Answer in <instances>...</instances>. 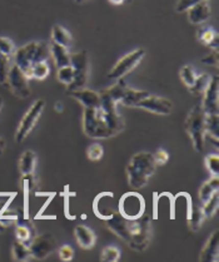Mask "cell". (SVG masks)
<instances>
[{"instance_id":"1","label":"cell","mask_w":219,"mask_h":262,"mask_svg":"<svg viewBox=\"0 0 219 262\" xmlns=\"http://www.w3.org/2000/svg\"><path fill=\"white\" fill-rule=\"evenodd\" d=\"M105 222L107 227L126 244H128L130 249L140 252L148 247L152 237V227L151 217L145 213L139 219L127 220L119 212H115L112 219Z\"/></svg>"},{"instance_id":"2","label":"cell","mask_w":219,"mask_h":262,"mask_svg":"<svg viewBox=\"0 0 219 262\" xmlns=\"http://www.w3.org/2000/svg\"><path fill=\"white\" fill-rule=\"evenodd\" d=\"M129 186L135 191L145 187L149 177L154 174L155 163L153 155L149 152H139L134 155L126 168Z\"/></svg>"},{"instance_id":"3","label":"cell","mask_w":219,"mask_h":262,"mask_svg":"<svg viewBox=\"0 0 219 262\" xmlns=\"http://www.w3.org/2000/svg\"><path fill=\"white\" fill-rule=\"evenodd\" d=\"M206 116L202 103H198L190 110L184 122V128L192 139L193 147L197 152H202L204 149L206 142Z\"/></svg>"},{"instance_id":"4","label":"cell","mask_w":219,"mask_h":262,"mask_svg":"<svg viewBox=\"0 0 219 262\" xmlns=\"http://www.w3.org/2000/svg\"><path fill=\"white\" fill-rule=\"evenodd\" d=\"M83 129L89 138L107 139L114 137V133L108 127L101 107L84 108L83 114Z\"/></svg>"},{"instance_id":"5","label":"cell","mask_w":219,"mask_h":262,"mask_svg":"<svg viewBox=\"0 0 219 262\" xmlns=\"http://www.w3.org/2000/svg\"><path fill=\"white\" fill-rule=\"evenodd\" d=\"M70 66L74 69V79L66 88V93L87 87L89 79V59L87 50L70 54Z\"/></svg>"},{"instance_id":"6","label":"cell","mask_w":219,"mask_h":262,"mask_svg":"<svg viewBox=\"0 0 219 262\" xmlns=\"http://www.w3.org/2000/svg\"><path fill=\"white\" fill-rule=\"evenodd\" d=\"M118 212L127 220L139 219L145 211V200L139 192L130 191L120 197L118 203Z\"/></svg>"},{"instance_id":"7","label":"cell","mask_w":219,"mask_h":262,"mask_svg":"<svg viewBox=\"0 0 219 262\" xmlns=\"http://www.w3.org/2000/svg\"><path fill=\"white\" fill-rule=\"evenodd\" d=\"M99 96H101V110L102 112H103L105 122H107L110 130L114 133V136H116L118 133H120L121 130L124 129V125H126V123H124V118L119 114L118 111H116L118 103H116L113 98H110L105 91L101 92Z\"/></svg>"},{"instance_id":"8","label":"cell","mask_w":219,"mask_h":262,"mask_svg":"<svg viewBox=\"0 0 219 262\" xmlns=\"http://www.w3.org/2000/svg\"><path fill=\"white\" fill-rule=\"evenodd\" d=\"M44 108H45V102L43 99H38L33 103L32 107L28 110L26 116L21 119L20 124H19L18 130L15 133V141L18 143H21V142L26 139L29 133L32 132L34 125L37 124L38 119L40 118L41 113H43Z\"/></svg>"},{"instance_id":"9","label":"cell","mask_w":219,"mask_h":262,"mask_svg":"<svg viewBox=\"0 0 219 262\" xmlns=\"http://www.w3.org/2000/svg\"><path fill=\"white\" fill-rule=\"evenodd\" d=\"M144 55H145V50L144 49H135L133 52L128 53V54L124 55L123 58H120L116 62L112 71L108 74V78L110 80L121 79L124 75L130 73L138 64L142 62Z\"/></svg>"},{"instance_id":"10","label":"cell","mask_w":219,"mask_h":262,"mask_svg":"<svg viewBox=\"0 0 219 262\" xmlns=\"http://www.w3.org/2000/svg\"><path fill=\"white\" fill-rule=\"evenodd\" d=\"M5 84L9 87L14 96L18 97V98L26 99L32 94L27 75L24 74L15 64H13L12 68H10Z\"/></svg>"},{"instance_id":"11","label":"cell","mask_w":219,"mask_h":262,"mask_svg":"<svg viewBox=\"0 0 219 262\" xmlns=\"http://www.w3.org/2000/svg\"><path fill=\"white\" fill-rule=\"evenodd\" d=\"M58 245L54 236L52 233H43L37 235L33 241L29 244V250L32 253V257L35 260H44L48 257L51 253L57 250Z\"/></svg>"},{"instance_id":"12","label":"cell","mask_w":219,"mask_h":262,"mask_svg":"<svg viewBox=\"0 0 219 262\" xmlns=\"http://www.w3.org/2000/svg\"><path fill=\"white\" fill-rule=\"evenodd\" d=\"M135 107L143 108L148 112L159 114V116H168L173 112V103L171 100L163 98V97L153 96L151 93H148L142 100H139Z\"/></svg>"},{"instance_id":"13","label":"cell","mask_w":219,"mask_h":262,"mask_svg":"<svg viewBox=\"0 0 219 262\" xmlns=\"http://www.w3.org/2000/svg\"><path fill=\"white\" fill-rule=\"evenodd\" d=\"M37 48V41L28 43L27 46L21 47L14 53V64L27 75L29 79L30 73H32V66L34 63V53Z\"/></svg>"},{"instance_id":"14","label":"cell","mask_w":219,"mask_h":262,"mask_svg":"<svg viewBox=\"0 0 219 262\" xmlns=\"http://www.w3.org/2000/svg\"><path fill=\"white\" fill-rule=\"evenodd\" d=\"M203 107L204 112L207 114H219V78L212 77L209 85L203 93Z\"/></svg>"},{"instance_id":"15","label":"cell","mask_w":219,"mask_h":262,"mask_svg":"<svg viewBox=\"0 0 219 262\" xmlns=\"http://www.w3.org/2000/svg\"><path fill=\"white\" fill-rule=\"evenodd\" d=\"M16 227H15V237L18 241L23 242L29 246L33 238L37 236V230H35L34 225L29 219H26L23 214H18L16 216Z\"/></svg>"},{"instance_id":"16","label":"cell","mask_w":219,"mask_h":262,"mask_svg":"<svg viewBox=\"0 0 219 262\" xmlns=\"http://www.w3.org/2000/svg\"><path fill=\"white\" fill-rule=\"evenodd\" d=\"M68 94L73 97L74 99H77L84 108L101 107V96H99V93L90 91V89H78V91L68 92Z\"/></svg>"},{"instance_id":"17","label":"cell","mask_w":219,"mask_h":262,"mask_svg":"<svg viewBox=\"0 0 219 262\" xmlns=\"http://www.w3.org/2000/svg\"><path fill=\"white\" fill-rule=\"evenodd\" d=\"M199 260L202 262H218L219 260V232L215 230L208 238L202 250Z\"/></svg>"},{"instance_id":"18","label":"cell","mask_w":219,"mask_h":262,"mask_svg":"<svg viewBox=\"0 0 219 262\" xmlns=\"http://www.w3.org/2000/svg\"><path fill=\"white\" fill-rule=\"evenodd\" d=\"M212 15V8L208 0L198 3L188 9V19L192 24H203Z\"/></svg>"},{"instance_id":"19","label":"cell","mask_w":219,"mask_h":262,"mask_svg":"<svg viewBox=\"0 0 219 262\" xmlns=\"http://www.w3.org/2000/svg\"><path fill=\"white\" fill-rule=\"evenodd\" d=\"M74 235H76L78 245H79L82 249L89 250L95 245V233H94L89 227H87V226L78 225L77 227L74 228Z\"/></svg>"},{"instance_id":"20","label":"cell","mask_w":219,"mask_h":262,"mask_svg":"<svg viewBox=\"0 0 219 262\" xmlns=\"http://www.w3.org/2000/svg\"><path fill=\"white\" fill-rule=\"evenodd\" d=\"M51 55L53 57V59H54L57 68L70 66V53H69V49L65 48V47L59 46V44L52 41Z\"/></svg>"},{"instance_id":"21","label":"cell","mask_w":219,"mask_h":262,"mask_svg":"<svg viewBox=\"0 0 219 262\" xmlns=\"http://www.w3.org/2000/svg\"><path fill=\"white\" fill-rule=\"evenodd\" d=\"M197 38L202 44L212 50H218V34L213 28L203 27L197 32Z\"/></svg>"},{"instance_id":"22","label":"cell","mask_w":219,"mask_h":262,"mask_svg":"<svg viewBox=\"0 0 219 262\" xmlns=\"http://www.w3.org/2000/svg\"><path fill=\"white\" fill-rule=\"evenodd\" d=\"M206 220L207 219H206V216H204L202 206L192 205L190 212L187 216V221H188V226H189V230L193 231V232L199 231L201 230L202 226H203Z\"/></svg>"},{"instance_id":"23","label":"cell","mask_w":219,"mask_h":262,"mask_svg":"<svg viewBox=\"0 0 219 262\" xmlns=\"http://www.w3.org/2000/svg\"><path fill=\"white\" fill-rule=\"evenodd\" d=\"M52 38L53 41L59 46L65 47V48H70L71 44H73V37L70 35V33L65 29L64 27L59 24H55L52 29Z\"/></svg>"},{"instance_id":"24","label":"cell","mask_w":219,"mask_h":262,"mask_svg":"<svg viewBox=\"0 0 219 262\" xmlns=\"http://www.w3.org/2000/svg\"><path fill=\"white\" fill-rule=\"evenodd\" d=\"M37 164V155L33 150H26L19 160V171L21 176L34 173Z\"/></svg>"},{"instance_id":"25","label":"cell","mask_w":219,"mask_h":262,"mask_svg":"<svg viewBox=\"0 0 219 262\" xmlns=\"http://www.w3.org/2000/svg\"><path fill=\"white\" fill-rule=\"evenodd\" d=\"M219 188V180L218 176H212L209 181H207L206 183H203L201 189H199V201H201L202 205L207 202L210 197L214 193H217Z\"/></svg>"},{"instance_id":"26","label":"cell","mask_w":219,"mask_h":262,"mask_svg":"<svg viewBox=\"0 0 219 262\" xmlns=\"http://www.w3.org/2000/svg\"><path fill=\"white\" fill-rule=\"evenodd\" d=\"M148 93L149 92L147 91H137V89L128 88L126 93H124L120 103L123 105H126V107H135L137 103L139 102V100H142Z\"/></svg>"},{"instance_id":"27","label":"cell","mask_w":219,"mask_h":262,"mask_svg":"<svg viewBox=\"0 0 219 262\" xmlns=\"http://www.w3.org/2000/svg\"><path fill=\"white\" fill-rule=\"evenodd\" d=\"M210 79H212V77L207 73L198 75L196 80H194V84L189 88L190 93L194 94V96H203V93L206 92L208 85H209Z\"/></svg>"},{"instance_id":"28","label":"cell","mask_w":219,"mask_h":262,"mask_svg":"<svg viewBox=\"0 0 219 262\" xmlns=\"http://www.w3.org/2000/svg\"><path fill=\"white\" fill-rule=\"evenodd\" d=\"M219 116L218 114H207L206 116V137L214 139L218 142L219 130Z\"/></svg>"},{"instance_id":"29","label":"cell","mask_w":219,"mask_h":262,"mask_svg":"<svg viewBox=\"0 0 219 262\" xmlns=\"http://www.w3.org/2000/svg\"><path fill=\"white\" fill-rule=\"evenodd\" d=\"M13 257L15 261H28L32 257L29 246L16 239L13 245Z\"/></svg>"},{"instance_id":"30","label":"cell","mask_w":219,"mask_h":262,"mask_svg":"<svg viewBox=\"0 0 219 262\" xmlns=\"http://www.w3.org/2000/svg\"><path fill=\"white\" fill-rule=\"evenodd\" d=\"M93 211H94V214H95L98 219L103 220V221H107V220L112 219L113 214L115 213L114 211L110 210V208H107V210H104L103 206H102V193H99L98 196L95 197V200H94Z\"/></svg>"},{"instance_id":"31","label":"cell","mask_w":219,"mask_h":262,"mask_svg":"<svg viewBox=\"0 0 219 262\" xmlns=\"http://www.w3.org/2000/svg\"><path fill=\"white\" fill-rule=\"evenodd\" d=\"M51 57V44H48L46 41H37V48H35L34 53V63L46 62Z\"/></svg>"},{"instance_id":"32","label":"cell","mask_w":219,"mask_h":262,"mask_svg":"<svg viewBox=\"0 0 219 262\" xmlns=\"http://www.w3.org/2000/svg\"><path fill=\"white\" fill-rule=\"evenodd\" d=\"M39 186L38 178L34 173L21 176V188H23L24 196H29L32 191H35Z\"/></svg>"},{"instance_id":"33","label":"cell","mask_w":219,"mask_h":262,"mask_svg":"<svg viewBox=\"0 0 219 262\" xmlns=\"http://www.w3.org/2000/svg\"><path fill=\"white\" fill-rule=\"evenodd\" d=\"M49 66L46 62H37L32 66V73H30V78L34 79L43 80L45 79L49 75Z\"/></svg>"},{"instance_id":"34","label":"cell","mask_w":219,"mask_h":262,"mask_svg":"<svg viewBox=\"0 0 219 262\" xmlns=\"http://www.w3.org/2000/svg\"><path fill=\"white\" fill-rule=\"evenodd\" d=\"M12 66V57H8V55L0 53V84L7 83L8 74H9Z\"/></svg>"},{"instance_id":"35","label":"cell","mask_w":219,"mask_h":262,"mask_svg":"<svg viewBox=\"0 0 219 262\" xmlns=\"http://www.w3.org/2000/svg\"><path fill=\"white\" fill-rule=\"evenodd\" d=\"M218 206H219V196L217 192V193L213 194V196L210 197L204 205H202V208H203V212H204V216H206V219H210V217L214 216V213L217 212L218 210Z\"/></svg>"},{"instance_id":"36","label":"cell","mask_w":219,"mask_h":262,"mask_svg":"<svg viewBox=\"0 0 219 262\" xmlns=\"http://www.w3.org/2000/svg\"><path fill=\"white\" fill-rule=\"evenodd\" d=\"M58 80L63 84H65L68 87L74 79V69L71 66H65L62 67V68H58Z\"/></svg>"},{"instance_id":"37","label":"cell","mask_w":219,"mask_h":262,"mask_svg":"<svg viewBox=\"0 0 219 262\" xmlns=\"http://www.w3.org/2000/svg\"><path fill=\"white\" fill-rule=\"evenodd\" d=\"M197 75L194 72V68L192 66H184L181 69V79L182 82L187 85L188 88H190L194 84V80H196Z\"/></svg>"},{"instance_id":"38","label":"cell","mask_w":219,"mask_h":262,"mask_svg":"<svg viewBox=\"0 0 219 262\" xmlns=\"http://www.w3.org/2000/svg\"><path fill=\"white\" fill-rule=\"evenodd\" d=\"M207 169L212 176H218L219 173V156L218 153H210L204 160Z\"/></svg>"},{"instance_id":"39","label":"cell","mask_w":219,"mask_h":262,"mask_svg":"<svg viewBox=\"0 0 219 262\" xmlns=\"http://www.w3.org/2000/svg\"><path fill=\"white\" fill-rule=\"evenodd\" d=\"M101 258L104 262H116L120 258V250L115 246H107L102 252Z\"/></svg>"},{"instance_id":"40","label":"cell","mask_w":219,"mask_h":262,"mask_svg":"<svg viewBox=\"0 0 219 262\" xmlns=\"http://www.w3.org/2000/svg\"><path fill=\"white\" fill-rule=\"evenodd\" d=\"M87 156L90 161H93V162H98V161H101L104 156L103 146L99 143H91L87 149Z\"/></svg>"},{"instance_id":"41","label":"cell","mask_w":219,"mask_h":262,"mask_svg":"<svg viewBox=\"0 0 219 262\" xmlns=\"http://www.w3.org/2000/svg\"><path fill=\"white\" fill-rule=\"evenodd\" d=\"M0 53L8 55V57H13L15 53V48H14L13 41L9 38L0 37Z\"/></svg>"},{"instance_id":"42","label":"cell","mask_w":219,"mask_h":262,"mask_svg":"<svg viewBox=\"0 0 219 262\" xmlns=\"http://www.w3.org/2000/svg\"><path fill=\"white\" fill-rule=\"evenodd\" d=\"M153 155V160H154V163L155 166H163V164H165L168 162L169 160V155L168 152L165 149H157L154 153H152Z\"/></svg>"},{"instance_id":"43","label":"cell","mask_w":219,"mask_h":262,"mask_svg":"<svg viewBox=\"0 0 219 262\" xmlns=\"http://www.w3.org/2000/svg\"><path fill=\"white\" fill-rule=\"evenodd\" d=\"M201 62L203 64H206V66L218 67V64H219V53H218V50H213V52H210L209 54L206 55V57L202 58Z\"/></svg>"},{"instance_id":"44","label":"cell","mask_w":219,"mask_h":262,"mask_svg":"<svg viewBox=\"0 0 219 262\" xmlns=\"http://www.w3.org/2000/svg\"><path fill=\"white\" fill-rule=\"evenodd\" d=\"M59 257L62 261H65V262H69L73 260L74 257V250L73 247L69 246V245H64V246H62L59 249Z\"/></svg>"},{"instance_id":"45","label":"cell","mask_w":219,"mask_h":262,"mask_svg":"<svg viewBox=\"0 0 219 262\" xmlns=\"http://www.w3.org/2000/svg\"><path fill=\"white\" fill-rule=\"evenodd\" d=\"M201 2H204V0H179L178 4H177L176 7V10L178 13H183L185 12V10L189 9V8H192L193 5L198 4V3Z\"/></svg>"},{"instance_id":"46","label":"cell","mask_w":219,"mask_h":262,"mask_svg":"<svg viewBox=\"0 0 219 262\" xmlns=\"http://www.w3.org/2000/svg\"><path fill=\"white\" fill-rule=\"evenodd\" d=\"M154 208H153V220H158V203H159V196H158V192H154Z\"/></svg>"},{"instance_id":"47","label":"cell","mask_w":219,"mask_h":262,"mask_svg":"<svg viewBox=\"0 0 219 262\" xmlns=\"http://www.w3.org/2000/svg\"><path fill=\"white\" fill-rule=\"evenodd\" d=\"M55 111H57L58 113H62L63 111H64V104H63L62 102H57L55 103Z\"/></svg>"},{"instance_id":"48","label":"cell","mask_w":219,"mask_h":262,"mask_svg":"<svg viewBox=\"0 0 219 262\" xmlns=\"http://www.w3.org/2000/svg\"><path fill=\"white\" fill-rule=\"evenodd\" d=\"M5 146H7V144H5V141L3 138H0V156H2L3 152H4Z\"/></svg>"},{"instance_id":"49","label":"cell","mask_w":219,"mask_h":262,"mask_svg":"<svg viewBox=\"0 0 219 262\" xmlns=\"http://www.w3.org/2000/svg\"><path fill=\"white\" fill-rule=\"evenodd\" d=\"M110 3H112V4H115V5H120V4H123L124 2H126V0H109Z\"/></svg>"},{"instance_id":"50","label":"cell","mask_w":219,"mask_h":262,"mask_svg":"<svg viewBox=\"0 0 219 262\" xmlns=\"http://www.w3.org/2000/svg\"><path fill=\"white\" fill-rule=\"evenodd\" d=\"M5 228H7V227H5V225H3L2 222H0V232H3V231H4Z\"/></svg>"},{"instance_id":"51","label":"cell","mask_w":219,"mask_h":262,"mask_svg":"<svg viewBox=\"0 0 219 262\" xmlns=\"http://www.w3.org/2000/svg\"><path fill=\"white\" fill-rule=\"evenodd\" d=\"M2 108H3V98L0 97V111H2Z\"/></svg>"},{"instance_id":"52","label":"cell","mask_w":219,"mask_h":262,"mask_svg":"<svg viewBox=\"0 0 219 262\" xmlns=\"http://www.w3.org/2000/svg\"><path fill=\"white\" fill-rule=\"evenodd\" d=\"M76 2H77V3H79V4H80V3H84L85 0H76Z\"/></svg>"}]
</instances>
